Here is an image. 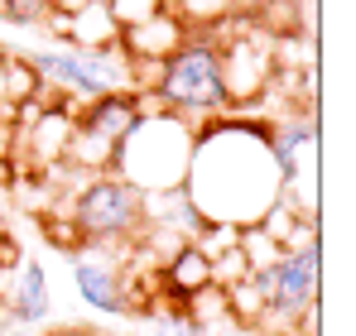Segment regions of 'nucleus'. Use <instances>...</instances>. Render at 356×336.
Instances as JSON below:
<instances>
[{"label":"nucleus","mask_w":356,"mask_h":336,"mask_svg":"<svg viewBox=\"0 0 356 336\" xmlns=\"http://www.w3.org/2000/svg\"><path fill=\"white\" fill-rule=\"evenodd\" d=\"M159 283H164V293L174 303H188V298H197V293L212 288V260L193 240H178L174 250H169V260L159 264Z\"/></svg>","instance_id":"9d476101"},{"label":"nucleus","mask_w":356,"mask_h":336,"mask_svg":"<svg viewBox=\"0 0 356 336\" xmlns=\"http://www.w3.org/2000/svg\"><path fill=\"white\" fill-rule=\"evenodd\" d=\"M149 96L145 92H111L97 101H82V111H72V140L63 149V159L82 164L87 173H111L120 140L145 120Z\"/></svg>","instance_id":"0eeeda50"},{"label":"nucleus","mask_w":356,"mask_h":336,"mask_svg":"<svg viewBox=\"0 0 356 336\" xmlns=\"http://www.w3.org/2000/svg\"><path fill=\"white\" fill-rule=\"evenodd\" d=\"M63 221L77 230L82 250L130 255L149 235V207H145V192L130 187L125 178H116V173H87L72 187V202H67Z\"/></svg>","instance_id":"20e7f679"},{"label":"nucleus","mask_w":356,"mask_h":336,"mask_svg":"<svg viewBox=\"0 0 356 336\" xmlns=\"http://www.w3.org/2000/svg\"><path fill=\"white\" fill-rule=\"evenodd\" d=\"M0 5H5V15H10L15 24H34V19H44V15L54 10L49 0H0Z\"/></svg>","instance_id":"f8f14e48"},{"label":"nucleus","mask_w":356,"mask_h":336,"mask_svg":"<svg viewBox=\"0 0 356 336\" xmlns=\"http://www.w3.org/2000/svg\"><path fill=\"white\" fill-rule=\"evenodd\" d=\"M44 336H102L97 327H54V332H44Z\"/></svg>","instance_id":"ddd939ff"},{"label":"nucleus","mask_w":356,"mask_h":336,"mask_svg":"<svg viewBox=\"0 0 356 336\" xmlns=\"http://www.w3.org/2000/svg\"><path fill=\"white\" fill-rule=\"evenodd\" d=\"M0 312H5V327H39V322L54 312L49 269H44L39 260H19V264H15L10 293L0 298Z\"/></svg>","instance_id":"1a4fd4ad"},{"label":"nucleus","mask_w":356,"mask_h":336,"mask_svg":"<svg viewBox=\"0 0 356 336\" xmlns=\"http://www.w3.org/2000/svg\"><path fill=\"white\" fill-rule=\"evenodd\" d=\"M188 154H193V125L169 111H145V120L120 140L111 173L140 187L145 197L174 192L188 178Z\"/></svg>","instance_id":"39448f33"},{"label":"nucleus","mask_w":356,"mask_h":336,"mask_svg":"<svg viewBox=\"0 0 356 336\" xmlns=\"http://www.w3.org/2000/svg\"><path fill=\"white\" fill-rule=\"evenodd\" d=\"M188 197L217 226L250 230L260 226L289 192L284 173L270 154V125L245 115H212L193 130L188 154Z\"/></svg>","instance_id":"f257e3e1"},{"label":"nucleus","mask_w":356,"mask_h":336,"mask_svg":"<svg viewBox=\"0 0 356 336\" xmlns=\"http://www.w3.org/2000/svg\"><path fill=\"white\" fill-rule=\"evenodd\" d=\"M145 317H149V336H207V327L188 312V303L154 308V312H145Z\"/></svg>","instance_id":"9b49d317"},{"label":"nucleus","mask_w":356,"mask_h":336,"mask_svg":"<svg viewBox=\"0 0 356 336\" xmlns=\"http://www.w3.org/2000/svg\"><path fill=\"white\" fill-rule=\"evenodd\" d=\"M149 96L159 111L188 120L193 130L212 115L232 111L227 101V72H222V34L207 24L197 34H183L174 53L154 67V82H149Z\"/></svg>","instance_id":"7ed1b4c3"},{"label":"nucleus","mask_w":356,"mask_h":336,"mask_svg":"<svg viewBox=\"0 0 356 336\" xmlns=\"http://www.w3.org/2000/svg\"><path fill=\"white\" fill-rule=\"evenodd\" d=\"M318 274H323V240L313 230L298 245L250 264V274L236 288H227V308L241 317L298 327L308 312H318Z\"/></svg>","instance_id":"f03ea898"},{"label":"nucleus","mask_w":356,"mask_h":336,"mask_svg":"<svg viewBox=\"0 0 356 336\" xmlns=\"http://www.w3.org/2000/svg\"><path fill=\"white\" fill-rule=\"evenodd\" d=\"M72 288L92 312L125 317V264L116 250H82L72 255Z\"/></svg>","instance_id":"6e6552de"},{"label":"nucleus","mask_w":356,"mask_h":336,"mask_svg":"<svg viewBox=\"0 0 356 336\" xmlns=\"http://www.w3.org/2000/svg\"><path fill=\"white\" fill-rule=\"evenodd\" d=\"M24 62L34 67L39 87H49L63 101H97L111 92H140L135 87V67L120 49H39L24 53Z\"/></svg>","instance_id":"423d86ee"},{"label":"nucleus","mask_w":356,"mask_h":336,"mask_svg":"<svg viewBox=\"0 0 356 336\" xmlns=\"http://www.w3.org/2000/svg\"><path fill=\"white\" fill-rule=\"evenodd\" d=\"M0 336H5V312H0Z\"/></svg>","instance_id":"4468645a"}]
</instances>
